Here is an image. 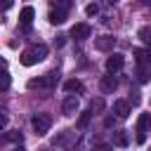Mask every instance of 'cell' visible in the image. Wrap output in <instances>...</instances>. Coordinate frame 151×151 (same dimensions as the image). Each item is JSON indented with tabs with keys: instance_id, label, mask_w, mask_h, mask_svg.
<instances>
[{
	"instance_id": "obj_5",
	"label": "cell",
	"mask_w": 151,
	"mask_h": 151,
	"mask_svg": "<svg viewBox=\"0 0 151 151\" xmlns=\"http://www.w3.org/2000/svg\"><path fill=\"white\" fill-rule=\"evenodd\" d=\"M149 130H151V113H139V118H137V137H146Z\"/></svg>"
},
{
	"instance_id": "obj_12",
	"label": "cell",
	"mask_w": 151,
	"mask_h": 151,
	"mask_svg": "<svg viewBox=\"0 0 151 151\" xmlns=\"http://www.w3.org/2000/svg\"><path fill=\"white\" fill-rule=\"evenodd\" d=\"M19 61H21L24 66H33V64H38V57H35V52H33V47H28V50H24V52H21V57H19Z\"/></svg>"
},
{
	"instance_id": "obj_14",
	"label": "cell",
	"mask_w": 151,
	"mask_h": 151,
	"mask_svg": "<svg viewBox=\"0 0 151 151\" xmlns=\"http://www.w3.org/2000/svg\"><path fill=\"white\" fill-rule=\"evenodd\" d=\"M47 19H50V24H54V26H57V24H64V21H66V12H64V9H52V12L47 14Z\"/></svg>"
},
{
	"instance_id": "obj_13",
	"label": "cell",
	"mask_w": 151,
	"mask_h": 151,
	"mask_svg": "<svg viewBox=\"0 0 151 151\" xmlns=\"http://www.w3.org/2000/svg\"><path fill=\"white\" fill-rule=\"evenodd\" d=\"M64 90H66L68 94H73V92H83V90H85V85H83V80L71 78V80H66V83H64Z\"/></svg>"
},
{
	"instance_id": "obj_7",
	"label": "cell",
	"mask_w": 151,
	"mask_h": 151,
	"mask_svg": "<svg viewBox=\"0 0 151 151\" xmlns=\"http://www.w3.org/2000/svg\"><path fill=\"white\" fill-rule=\"evenodd\" d=\"M132 54H134V59H137V64H139V68H146V66L151 64V52H149V50H142V47H134V50H132Z\"/></svg>"
},
{
	"instance_id": "obj_6",
	"label": "cell",
	"mask_w": 151,
	"mask_h": 151,
	"mask_svg": "<svg viewBox=\"0 0 151 151\" xmlns=\"http://www.w3.org/2000/svg\"><path fill=\"white\" fill-rule=\"evenodd\" d=\"M71 35H73L76 40H85V38L92 35V28H90V24H76V26L71 28Z\"/></svg>"
},
{
	"instance_id": "obj_23",
	"label": "cell",
	"mask_w": 151,
	"mask_h": 151,
	"mask_svg": "<svg viewBox=\"0 0 151 151\" xmlns=\"http://www.w3.org/2000/svg\"><path fill=\"white\" fill-rule=\"evenodd\" d=\"M101 109H104V101H101V99L92 101V106H90V111H101Z\"/></svg>"
},
{
	"instance_id": "obj_24",
	"label": "cell",
	"mask_w": 151,
	"mask_h": 151,
	"mask_svg": "<svg viewBox=\"0 0 151 151\" xmlns=\"http://www.w3.org/2000/svg\"><path fill=\"white\" fill-rule=\"evenodd\" d=\"M64 42H66V35H57V47H64Z\"/></svg>"
},
{
	"instance_id": "obj_27",
	"label": "cell",
	"mask_w": 151,
	"mask_h": 151,
	"mask_svg": "<svg viewBox=\"0 0 151 151\" xmlns=\"http://www.w3.org/2000/svg\"><path fill=\"white\" fill-rule=\"evenodd\" d=\"M5 125H7V116H5V113H0V130H2Z\"/></svg>"
},
{
	"instance_id": "obj_22",
	"label": "cell",
	"mask_w": 151,
	"mask_h": 151,
	"mask_svg": "<svg viewBox=\"0 0 151 151\" xmlns=\"http://www.w3.org/2000/svg\"><path fill=\"white\" fill-rule=\"evenodd\" d=\"M85 14H87V17H94V14H99V5H97V2H90V5L85 7Z\"/></svg>"
},
{
	"instance_id": "obj_1",
	"label": "cell",
	"mask_w": 151,
	"mask_h": 151,
	"mask_svg": "<svg viewBox=\"0 0 151 151\" xmlns=\"http://www.w3.org/2000/svg\"><path fill=\"white\" fill-rule=\"evenodd\" d=\"M57 73L54 71H50V73H45V76H40V78H31L28 80V90H52L54 85H57Z\"/></svg>"
},
{
	"instance_id": "obj_21",
	"label": "cell",
	"mask_w": 151,
	"mask_h": 151,
	"mask_svg": "<svg viewBox=\"0 0 151 151\" xmlns=\"http://www.w3.org/2000/svg\"><path fill=\"white\" fill-rule=\"evenodd\" d=\"M149 78H151V71H149V68H139L137 80H139V83H149Z\"/></svg>"
},
{
	"instance_id": "obj_8",
	"label": "cell",
	"mask_w": 151,
	"mask_h": 151,
	"mask_svg": "<svg viewBox=\"0 0 151 151\" xmlns=\"http://www.w3.org/2000/svg\"><path fill=\"white\" fill-rule=\"evenodd\" d=\"M78 106H80L78 97H76V94H68V97L64 99V104H61V111H64L66 116H73V113L78 111Z\"/></svg>"
},
{
	"instance_id": "obj_19",
	"label": "cell",
	"mask_w": 151,
	"mask_h": 151,
	"mask_svg": "<svg viewBox=\"0 0 151 151\" xmlns=\"http://www.w3.org/2000/svg\"><path fill=\"white\" fill-rule=\"evenodd\" d=\"M137 35H139L146 45H151V28H149V26H142V28L137 31Z\"/></svg>"
},
{
	"instance_id": "obj_20",
	"label": "cell",
	"mask_w": 151,
	"mask_h": 151,
	"mask_svg": "<svg viewBox=\"0 0 151 151\" xmlns=\"http://www.w3.org/2000/svg\"><path fill=\"white\" fill-rule=\"evenodd\" d=\"M9 83H12V78H9L7 68H5V71H0V90H7V87H9Z\"/></svg>"
},
{
	"instance_id": "obj_15",
	"label": "cell",
	"mask_w": 151,
	"mask_h": 151,
	"mask_svg": "<svg viewBox=\"0 0 151 151\" xmlns=\"http://www.w3.org/2000/svg\"><path fill=\"white\" fill-rule=\"evenodd\" d=\"M127 142H130V139H127L125 130H116V132H113V144H116V146H127Z\"/></svg>"
},
{
	"instance_id": "obj_2",
	"label": "cell",
	"mask_w": 151,
	"mask_h": 151,
	"mask_svg": "<svg viewBox=\"0 0 151 151\" xmlns=\"http://www.w3.org/2000/svg\"><path fill=\"white\" fill-rule=\"evenodd\" d=\"M31 125H33V132H35L38 137H42V134H47L50 127H52V116H50V113H35V116L31 118Z\"/></svg>"
},
{
	"instance_id": "obj_18",
	"label": "cell",
	"mask_w": 151,
	"mask_h": 151,
	"mask_svg": "<svg viewBox=\"0 0 151 151\" xmlns=\"http://www.w3.org/2000/svg\"><path fill=\"white\" fill-rule=\"evenodd\" d=\"M90 118H92V111H90V109H87V111H83V113H80V118H78V127H80V130H83V127H87Z\"/></svg>"
},
{
	"instance_id": "obj_9",
	"label": "cell",
	"mask_w": 151,
	"mask_h": 151,
	"mask_svg": "<svg viewBox=\"0 0 151 151\" xmlns=\"http://www.w3.org/2000/svg\"><path fill=\"white\" fill-rule=\"evenodd\" d=\"M33 17H35V9H33L31 5H26V7H21V12H19V21L24 24V28H28V26H31V21H33Z\"/></svg>"
},
{
	"instance_id": "obj_16",
	"label": "cell",
	"mask_w": 151,
	"mask_h": 151,
	"mask_svg": "<svg viewBox=\"0 0 151 151\" xmlns=\"http://www.w3.org/2000/svg\"><path fill=\"white\" fill-rule=\"evenodd\" d=\"M0 142H21V132L19 130H9L5 137H0Z\"/></svg>"
},
{
	"instance_id": "obj_3",
	"label": "cell",
	"mask_w": 151,
	"mask_h": 151,
	"mask_svg": "<svg viewBox=\"0 0 151 151\" xmlns=\"http://www.w3.org/2000/svg\"><path fill=\"white\" fill-rule=\"evenodd\" d=\"M125 66V57L120 54V52H111V57L106 59V71L109 73H116V71H120Z\"/></svg>"
},
{
	"instance_id": "obj_25",
	"label": "cell",
	"mask_w": 151,
	"mask_h": 151,
	"mask_svg": "<svg viewBox=\"0 0 151 151\" xmlns=\"http://www.w3.org/2000/svg\"><path fill=\"white\" fill-rule=\"evenodd\" d=\"M9 7H12V0H2L0 2V9H9Z\"/></svg>"
},
{
	"instance_id": "obj_28",
	"label": "cell",
	"mask_w": 151,
	"mask_h": 151,
	"mask_svg": "<svg viewBox=\"0 0 151 151\" xmlns=\"http://www.w3.org/2000/svg\"><path fill=\"white\" fill-rule=\"evenodd\" d=\"M5 68H7V61H5L2 57H0V71H5Z\"/></svg>"
},
{
	"instance_id": "obj_29",
	"label": "cell",
	"mask_w": 151,
	"mask_h": 151,
	"mask_svg": "<svg viewBox=\"0 0 151 151\" xmlns=\"http://www.w3.org/2000/svg\"><path fill=\"white\" fill-rule=\"evenodd\" d=\"M12 151H26V149H24V146H14Z\"/></svg>"
},
{
	"instance_id": "obj_4",
	"label": "cell",
	"mask_w": 151,
	"mask_h": 151,
	"mask_svg": "<svg viewBox=\"0 0 151 151\" xmlns=\"http://www.w3.org/2000/svg\"><path fill=\"white\" fill-rule=\"evenodd\" d=\"M94 47H97L99 52H113L116 38H113V35H99V38H94Z\"/></svg>"
},
{
	"instance_id": "obj_17",
	"label": "cell",
	"mask_w": 151,
	"mask_h": 151,
	"mask_svg": "<svg viewBox=\"0 0 151 151\" xmlns=\"http://www.w3.org/2000/svg\"><path fill=\"white\" fill-rule=\"evenodd\" d=\"M33 52H35V57H38V61H42L45 57H47V45H33Z\"/></svg>"
},
{
	"instance_id": "obj_26",
	"label": "cell",
	"mask_w": 151,
	"mask_h": 151,
	"mask_svg": "<svg viewBox=\"0 0 151 151\" xmlns=\"http://www.w3.org/2000/svg\"><path fill=\"white\" fill-rule=\"evenodd\" d=\"M94 151H111V146H109V144H99Z\"/></svg>"
},
{
	"instance_id": "obj_30",
	"label": "cell",
	"mask_w": 151,
	"mask_h": 151,
	"mask_svg": "<svg viewBox=\"0 0 151 151\" xmlns=\"http://www.w3.org/2000/svg\"><path fill=\"white\" fill-rule=\"evenodd\" d=\"M40 151H50V149H40Z\"/></svg>"
},
{
	"instance_id": "obj_10",
	"label": "cell",
	"mask_w": 151,
	"mask_h": 151,
	"mask_svg": "<svg viewBox=\"0 0 151 151\" xmlns=\"http://www.w3.org/2000/svg\"><path fill=\"white\" fill-rule=\"evenodd\" d=\"M101 90L109 92V94L116 92V90H118V78H116V76H104V78H101Z\"/></svg>"
},
{
	"instance_id": "obj_11",
	"label": "cell",
	"mask_w": 151,
	"mask_h": 151,
	"mask_svg": "<svg viewBox=\"0 0 151 151\" xmlns=\"http://www.w3.org/2000/svg\"><path fill=\"white\" fill-rule=\"evenodd\" d=\"M113 113H116L118 118H127V116H130V104L123 101V99L113 101Z\"/></svg>"
}]
</instances>
